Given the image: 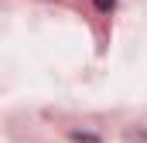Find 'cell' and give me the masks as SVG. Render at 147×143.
Listing matches in <instances>:
<instances>
[{"instance_id": "6da1fadb", "label": "cell", "mask_w": 147, "mask_h": 143, "mask_svg": "<svg viewBox=\"0 0 147 143\" xmlns=\"http://www.w3.org/2000/svg\"><path fill=\"white\" fill-rule=\"evenodd\" d=\"M113 7H116V0H96V10H103V14H110Z\"/></svg>"}]
</instances>
